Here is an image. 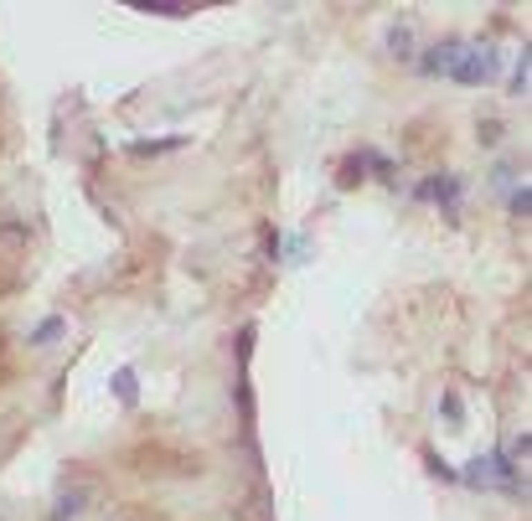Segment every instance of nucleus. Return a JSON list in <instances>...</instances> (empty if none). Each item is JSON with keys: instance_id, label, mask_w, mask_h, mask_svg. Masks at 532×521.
Wrapping results in <instances>:
<instances>
[{"instance_id": "obj_5", "label": "nucleus", "mask_w": 532, "mask_h": 521, "mask_svg": "<svg viewBox=\"0 0 532 521\" xmlns=\"http://www.w3.org/2000/svg\"><path fill=\"white\" fill-rule=\"evenodd\" d=\"M512 212H517V217H527V186H522V191H512Z\"/></svg>"}, {"instance_id": "obj_2", "label": "nucleus", "mask_w": 532, "mask_h": 521, "mask_svg": "<svg viewBox=\"0 0 532 521\" xmlns=\"http://www.w3.org/2000/svg\"><path fill=\"white\" fill-rule=\"evenodd\" d=\"M460 176H450V170H444V176H429V181H419V191H414V197L419 201H439V207H460Z\"/></svg>"}, {"instance_id": "obj_4", "label": "nucleus", "mask_w": 532, "mask_h": 521, "mask_svg": "<svg viewBox=\"0 0 532 521\" xmlns=\"http://www.w3.org/2000/svg\"><path fill=\"white\" fill-rule=\"evenodd\" d=\"M527 88V52H522V62H517V78H512V93H522Z\"/></svg>"}, {"instance_id": "obj_1", "label": "nucleus", "mask_w": 532, "mask_h": 521, "mask_svg": "<svg viewBox=\"0 0 532 521\" xmlns=\"http://www.w3.org/2000/svg\"><path fill=\"white\" fill-rule=\"evenodd\" d=\"M496 62H502V52H496L491 41H486V47L481 41H455V57H450L444 72H450L455 83H486L496 72Z\"/></svg>"}, {"instance_id": "obj_3", "label": "nucleus", "mask_w": 532, "mask_h": 521, "mask_svg": "<svg viewBox=\"0 0 532 521\" xmlns=\"http://www.w3.org/2000/svg\"><path fill=\"white\" fill-rule=\"evenodd\" d=\"M176 145L181 139H135L129 150H135V155H166V150H176Z\"/></svg>"}]
</instances>
